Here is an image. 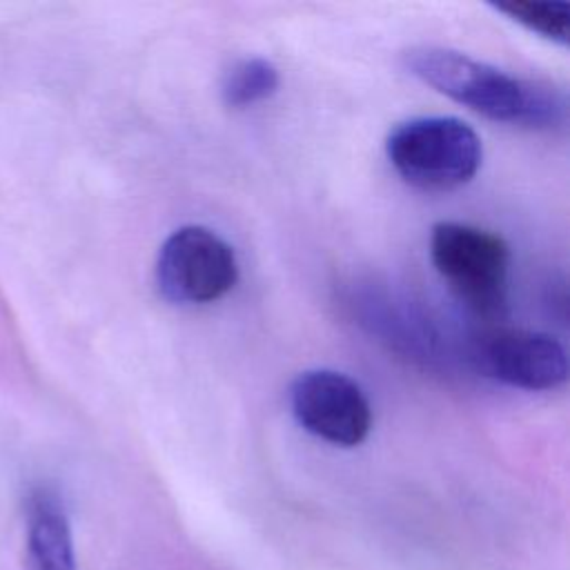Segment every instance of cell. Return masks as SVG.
I'll return each instance as SVG.
<instances>
[{
	"mask_svg": "<svg viewBox=\"0 0 570 570\" xmlns=\"http://www.w3.org/2000/svg\"><path fill=\"white\" fill-rule=\"evenodd\" d=\"M403 65L421 82L494 122L525 129H557L566 122V94L548 80L514 76L463 51L434 45L410 47Z\"/></svg>",
	"mask_w": 570,
	"mask_h": 570,
	"instance_id": "obj_1",
	"label": "cell"
},
{
	"mask_svg": "<svg viewBox=\"0 0 570 570\" xmlns=\"http://www.w3.org/2000/svg\"><path fill=\"white\" fill-rule=\"evenodd\" d=\"M385 154L405 183L425 191H450L474 178L483 145L461 118L419 116L387 134Z\"/></svg>",
	"mask_w": 570,
	"mask_h": 570,
	"instance_id": "obj_2",
	"label": "cell"
},
{
	"mask_svg": "<svg viewBox=\"0 0 570 570\" xmlns=\"http://www.w3.org/2000/svg\"><path fill=\"white\" fill-rule=\"evenodd\" d=\"M430 258L472 314L485 321L503 316L510 249L499 234L470 223H436L430 234Z\"/></svg>",
	"mask_w": 570,
	"mask_h": 570,
	"instance_id": "obj_3",
	"label": "cell"
},
{
	"mask_svg": "<svg viewBox=\"0 0 570 570\" xmlns=\"http://www.w3.org/2000/svg\"><path fill=\"white\" fill-rule=\"evenodd\" d=\"M238 281L234 247L203 225L174 229L158 249V292L180 305H205L223 298Z\"/></svg>",
	"mask_w": 570,
	"mask_h": 570,
	"instance_id": "obj_4",
	"label": "cell"
},
{
	"mask_svg": "<svg viewBox=\"0 0 570 570\" xmlns=\"http://www.w3.org/2000/svg\"><path fill=\"white\" fill-rule=\"evenodd\" d=\"M470 361L481 374L521 390H552L568 376L563 345L543 332L490 325L472 334Z\"/></svg>",
	"mask_w": 570,
	"mask_h": 570,
	"instance_id": "obj_5",
	"label": "cell"
},
{
	"mask_svg": "<svg viewBox=\"0 0 570 570\" xmlns=\"http://www.w3.org/2000/svg\"><path fill=\"white\" fill-rule=\"evenodd\" d=\"M294 419L309 434L341 448L363 443L372 430V405L363 387L336 370H307L289 385Z\"/></svg>",
	"mask_w": 570,
	"mask_h": 570,
	"instance_id": "obj_6",
	"label": "cell"
},
{
	"mask_svg": "<svg viewBox=\"0 0 570 570\" xmlns=\"http://www.w3.org/2000/svg\"><path fill=\"white\" fill-rule=\"evenodd\" d=\"M27 546L33 570H76L69 514L51 488H38L29 497Z\"/></svg>",
	"mask_w": 570,
	"mask_h": 570,
	"instance_id": "obj_7",
	"label": "cell"
},
{
	"mask_svg": "<svg viewBox=\"0 0 570 570\" xmlns=\"http://www.w3.org/2000/svg\"><path fill=\"white\" fill-rule=\"evenodd\" d=\"M281 73L267 58L252 56L236 60L220 80L223 102L232 109H247L276 94Z\"/></svg>",
	"mask_w": 570,
	"mask_h": 570,
	"instance_id": "obj_8",
	"label": "cell"
},
{
	"mask_svg": "<svg viewBox=\"0 0 570 570\" xmlns=\"http://www.w3.org/2000/svg\"><path fill=\"white\" fill-rule=\"evenodd\" d=\"M497 11L510 16L514 22L523 24L525 29L566 45L568 42V22H570V9L566 2H525V0H514V2H501L494 4Z\"/></svg>",
	"mask_w": 570,
	"mask_h": 570,
	"instance_id": "obj_9",
	"label": "cell"
}]
</instances>
